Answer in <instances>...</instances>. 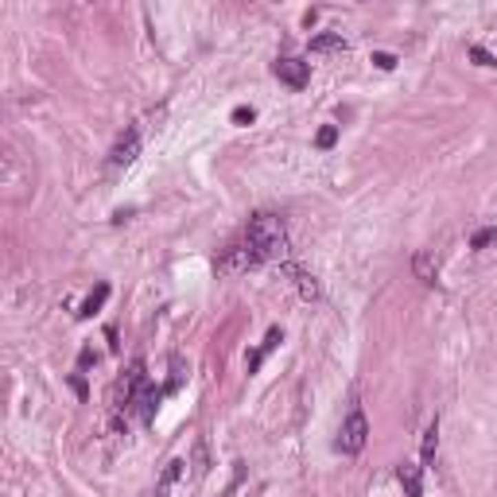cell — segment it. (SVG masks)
Listing matches in <instances>:
<instances>
[{"label": "cell", "instance_id": "6da1fadb", "mask_svg": "<svg viewBox=\"0 0 497 497\" xmlns=\"http://www.w3.org/2000/svg\"><path fill=\"white\" fill-rule=\"evenodd\" d=\"M245 245L257 253V260H280L288 257V229H284V222L276 214H257V218H248Z\"/></svg>", "mask_w": 497, "mask_h": 497}, {"label": "cell", "instance_id": "7a4b0ae2", "mask_svg": "<svg viewBox=\"0 0 497 497\" xmlns=\"http://www.w3.org/2000/svg\"><path fill=\"white\" fill-rule=\"evenodd\" d=\"M366 439H369V423H366V412L361 408H354L346 416V423H342V435H338V447L346 454H357L361 447H366Z\"/></svg>", "mask_w": 497, "mask_h": 497}, {"label": "cell", "instance_id": "3957f363", "mask_svg": "<svg viewBox=\"0 0 497 497\" xmlns=\"http://www.w3.org/2000/svg\"><path fill=\"white\" fill-rule=\"evenodd\" d=\"M272 74L280 78L284 86L303 89L307 82H311V66L303 63V59H276V66H272Z\"/></svg>", "mask_w": 497, "mask_h": 497}, {"label": "cell", "instance_id": "277c9868", "mask_svg": "<svg viewBox=\"0 0 497 497\" xmlns=\"http://www.w3.org/2000/svg\"><path fill=\"white\" fill-rule=\"evenodd\" d=\"M280 272H284V276H288V280L295 284V288H299V295H303V299H307V303H311V299H319V295H323V288H319V280H315V276H311V272H307V268H299L295 260H284V264H280Z\"/></svg>", "mask_w": 497, "mask_h": 497}, {"label": "cell", "instance_id": "5b68a950", "mask_svg": "<svg viewBox=\"0 0 497 497\" xmlns=\"http://www.w3.org/2000/svg\"><path fill=\"white\" fill-rule=\"evenodd\" d=\"M260 260H257V253L248 245H229L226 253H222V260H218V268L222 272H248V268H257Z\"/></svg>", "mask_w": 497, "mask_h": 497}, {"label": "cell", "instance_id": "8992f818", "mask_svg": "<svg viewBox=\"0 0 497 497\" xmlns=\"http://www.w3.org/2000/svg\"><path fill=\"white\" fill-rule=\"evenodd\" d=\"M136 156H140V129H129L117 144H113V151H109V163H113V167H129Z\"/></svg>", "mask_w": 497, "mask_h": 497}, {"label": "cell", "instance_id": "52a82bcc", "mask_svg": "<svg viewBox=\"0 0 497 497\" xmlns=\"http://www.w3.org/2000/svg\"><path fill=\"white\" fill-rule=\"evenodd\" d=\"M396 478H400V489H404V497H423V466L400 463V466H396Z\"/></svg>", "mask_w": 497, "mask_h": 497}, {"label": "cell", "instance_id": "ba28073f", "mask_svg": "<svg viewBox=\"0 0 497 497\" xmlns=\"http://www.w3.org/2000/svg\"><path fill=\"white\" fill-rule=\"evenodd\" d=\"M280 342H284V330H280V326H272L268 335H264V342H260V350H253V354H248V357H245V366H248V373H257V369H260V366H264V357H268V354H272V350L280 346Z\"/></svg>", "mask_w": 497, "mask_h": 497}, {"label": "cell", "instance_id": "9c48e42d", "mask_svg": "<svg viewBox=\"0 0 497 497\" xmlns=\"http://www.w3.org/2000/svg\"><path fill=\"white\" fill-rule=\"evenodd\" d=\"M187 466H191L187 458H171V463L163 466L160 482H156V497H167V494H171V486H175V482H179V478L187 474Z\"/></svg>", "mask_w": 497, "mask_h": 497}, {"label": "cell", "instance_id": "30bf717a", "mask_svg": "<svg viewBox=\"0 0 497 497\" xmlns=\"http://www.w3.org/2000/svg\"><path fill=\"white\" fill-rule=\"evenodd\" d=\"M412 272H416V280L435 284V276H439V260H435L432 253H416V257H412Z\"/></svg>", "mask_w": 497, "mask_h": 497}, {"label": "cell", "instance_id": "8fae6325", "mask_svg": "<svg viewBox=\"0 0 497 497\" xmlns=\"http://www.w3.org/2000/svg\"><path fill=\"white\" fill-rule=\"evenodd\" d=\"M311 51L315 54H326V51H346V39H342V32H323L311 39Z\"/></svg>", "mask_w": 497, "mask_h": 497}, {"label": "cell", "instance_id": "7c38bea8", "mask_svg": "<svg viewBox=\"0 0 497 497\" xmlns=\"http://www.w3.org/2000/svg\"><path fill=\"white\" fill-rule=\"evenodd\" d=\"M105 299H109V284H98V288H94V292H89V299L82 303V319H89V315H98L101 307H105Z\"/></svg>", "mask_w": 497, "mask_h": 497}, {"label": "cell", "instance_id": "4fadbf2b", "mask_svg": "<svg viewBox=\"0 0 497 497\" xmlns=\"http://www.w3.org/2000/svg\"><path fill=\"white\" fill-rule=\"evenodd\" d=\"M435 447H439V420L423 432V463H435Z\"/></svg>", "mask_w": 497, "mask_h": 497}, {"label": "cell", "instance_id": "5bb4252c", "mask_svg": "<svg viewBox=\"0 0 497 497\" xmlns=\"http://www.w3.org/2000/svg\"><path fill=\"white\" fill-rule=\"evenodd\" d=\"M315 144H319L323 151H330V148L338 144V125H323V129H319V136H315Z\"/></svg>", "mask_w": 497, "mask_h": 497}, {"label": "cell", "instance_id": "9a60e30c", "mask_svg": "<svg viewBox=\"0 0 497 497\" xmlns=\"http://www.w3.org/2000/svg\"><path fill=\"white\" fill-rule=\"evenodd\" d=\"M229 120H233V125H253V120H257V109H253V105H237L233 113H229Z\"/></svg>", "mask_w": 497, "mask_h": 497}, {"label": "cell", "instance_id": "2e32d148", "mask_svg": "<svg viewBox=\"0 0 497 497\" xmlns=\"http://www.w3.org/2000/svg\"><path fill=\"white\" fill-rule=\"evenodd\" d=\"M494 241H497V229L486 226V229H478V233H474V241H470V245H474V248H486V245H494Z\"/></svg>", "mask_w": 497, "mask_h": 497}, {"label": "cell", "instance_id": "e0dca14e", "mask_svg": "<svg viewBox=\"0 0 497 497\" xmlns=\"http://www.w3.org/2000/svg\"><path fill=\"white\" fill-rule=\"evenodd\" d=\"M369 63L377 66V70H392L396 66V54H389V51H373V59Z\"/></svg>", "mask_w": 497, "mask_h": 497}, {"label": "cell", "instance_id": "ac0fdd59", "mask_svg": "<svg viewBox=\"0 0 497 497\" xmlns=\"http://www.w3.org/2000/svg\"><path fill=\"white\" fill-rule=\"evenodd\" d=\"M470 59H474L478 66H497V59L486 51V47H470Z\"/></svg>", "mask_w": 497, "mask_h": 497}, {"label": "cell", "instance_id": "d6986e66", "mask_svg": "<svg viewBox=\"0 0 497 497\" xmlns=\"http://www.w3.org/2000/svg\"><path fill=\"white\" fill-rule=\"evenodd\" d=\"M195 474H206V439H198V454H195Z\"/></svg>", "mask_w": 497, "mask_h": 497}, {"label": "cell", "instance_id": "ffe728a7", "mask_svg": "<svg viewBox=\"0 0 497 497\" xmlns=\"http://www.w3.org/2000/svg\"><path fill=\"white\" fill-rule=\"evenodd\" d=\"M70 389H74V392H78V396L86 400V381L78 377V373H74V377H70Z\"/></svg>", "mask_w": 497, "mask_h": 497}]
</instances>
